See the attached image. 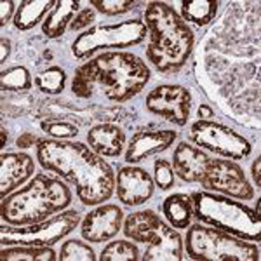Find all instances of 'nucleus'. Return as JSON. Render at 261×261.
Listing matches in <instances>:
<instances>
[{"label": "nucleus", "instance_id": "nucleus-1", "mask_svg": "<svg viewBox=\"0 0 261 261\" xmlns=\"http://www.w3.org/2000/svg\"><path fill=\"white\" fill-rule=\"evenodd\" d=\"M35 148L40 166L75 187L84 205L103 204L115 192L112 166L84 143L42 138Z\"/></svg>", "mask_w": 261, "mask_h": 261}, {"label": "nucleus", "instance_id": "nucleus-2", "mask_svg": "<svg viewBox=\"0 0 261 261\" xmlns=\"http://www.w3.org/2000/svg\"><path fill=\"white\" fill-rule=\"evenodd\" d=\"M150 75V68L140 56L125 50H110L75 70L71 92L81 99L125 103L145 89Z\"/></svg>", "mask_w": 261, "mask_h": 261}, {"label": "nucleus", "instance_id": "nucleus-3", "mask_svg": "<svg viewBox=\"0 0 261 261\" xmlns=\"http://www.w3.org/2000/svg\"><path fill=\"white\" fill-rule=\"evenodd\" d=\"M150 42L146 60L162 75H174L187 65L193 50L192 28L166 2H150L145 9Z\"/></svg>", "mask_w": 261, "mask_h": 261}, {"label": "nucleus", "instance_id": "nucleus-4", "mask_svg": "<svg viewBox=\"0 0 261 261\" xmlns=\"http://www.w3.org/2000/svg\"><path fill=\"white\" fill-rule=\"evenodd\" d=\"M71 202V190L63 181L39 172L27 187L2 199L0 216L7 225L27 226L63 213Z\"/></svg>", "mask_w": 261, "mask_h": 261}, {"label": "nucleus", "instance_id": "nucleus-5", "mask_svg": "<svg viewBox=\"0 0 261 261\" xmlns=\"http://www.w3.org/2000/svg\"><path fill=\"white\" fill-rule=\"evenodd\" d=\"M190 197L193 216L200 223L220 228L244 241H261V220L249 205L242 204L241 200L205 190L193 192Z\"/></svg>", "mask_w": 261, "mask_h": 261}, {"label": "nucleus", "instance_id": "nucleus-6", "mask_svg": "<svg viewBox=\"0 0 261 261\" xmlns=\"http://www.w3.org/2000/svg\"><path fill=\"white\" fill-rule=\"evenodd\" d=\"M124 235L133 242L146 244L143 261H179L183 259L185 242L178 230L162 221L153 211L133 213L124 221Z\"/></svg>", "mask_w": 261, "mask_h": 261}, {"label": "nucleus", "instance_id": "nucleus-7", "mask_svg": "<svg viewBox=\"0 0 261 261\" xmlns=\"http://www.w3.org/2000/svg\"><path fill=\"white\" fill-rule=\"evenodd\" d=\"M183 242L187 254L197 261H259V249L254 242L214 226H188Z\"/></svg>", "mask_w": 261, "mask_h": 261}, {"label": "nucleus", "instance_id": "nucleus-8", "mask_svg": "<svg viewBox=\"0 0 261 261\" xmlns=\"http://www.w3.org/2000/svg\"><path fill=\"white\" fill-rule=\"evenodd\" d=\"M148 37L143 19H125L113 24H94L77 37L71 53L77 60H87L98 53H110L140 45Z\"/></svg>", "mask_w": 261, "mask_h": 261}, {"label": "nucleus", "instance_id": "nucleus-9", "mask_svg": "<svg viewBox=\"0 0 261 261\" xmlns=\"http://www.w3.org/2000/svg\"><path fill=\"white\" fill-rule=\"evenodd\" d=\"M81 216L77 211H63L53 218L27 226H2L0 242L2 246H54L77 228Z\"/></svg>", "mask_w": 261, "mask_h": 261}, {"label": "nucleus", "instance_id": "nucleus-10", "mask_svg": "<svg viewBox=\"0 0 261 261\" xmlns=\"http://www.w3.org/2000/svg\"><path fill=\"white\" fill-rule=\"evenodd\" d=\"M190 141L199 148L213 151L230 161H244L251 155V143L237 130L226 127L220 122L197 120L190 127Z\"/></svg>", "mask_w": 261, "mask_h": 261}, {"label": "nucleus", "instance_id": "nucleus-11", "mask_svg": "<svg viewBox=\"0 0 261 261\" xmlns=\"http://www.w3.org/2000/svg\"><path fill=\"white\" fill-rule=\"evenodd\" d=\"M200 187L205 192L220 193L235 200L254 199V187L249 183L246 172L230 159H211L200 179Z\"/></svg>", "mask_w": 261, "mask_h": 261}, {"label": "nucleus", "instance_id": "nucleus-12", "mask_svg": "<svg viewBox=\"0 0 261 261\" xmlns=\"http://www.w3.org/2000/svg\"><path fill=\"white\" fill-rule=\"evenodd\" d=\"M145 108L176 125H187L192 112V94L178 84H164L148 92Z\"/></svg>", "mask_w": 261, "mask_h": 261}, {"label": "nucleus", "instance_id": "nucleus-13", "mask_svg": "<svg viewBox=\"0 0 261 261\" xmlns=\"http://www.w3.org/2000/svg\"><path fill=\"white\" fill-rule=\"evenodd\" d=\"M115 188L117 197L122 204L138 207L151 199L155 192V181L145 169L129 164L125 167H120L117 172Z\"/></svg>", "mask_w": 261, "mask_h": 261}, {"label": "nucleus", "instance_id": "nucleus-14", "mask_svg": "<svg viewBox=\"0 0 261 261\" xmlns=\"http://www.w3.org/2000/svg\"><path fill=\"white\" fill-rule=\"evenodd\" d=\"M124 213L117 204H99L82 220L81 233L87 242H108L122 230Z\"/></svg>", "mask_w": 261, "mask_h": 261}, {"label": "nucleus", "instance_id": "nucleus-15", "mask_svg": "<svg viewBox=\"0 0 261 261\" xmlns=\"http://www.w3.org/2000/svg\"><path fill=\"white\" fill-rule=\"evenodd\" d=\"M35 172V162L30 155L7 151L0 155V197L6 199L19 187H23Z\"/></svg>", "mask_w": 261, "mask_h": 261}, {"label": "nucleus", "instance_id": "nucleus-16", "mask_svg": "<svg viewBox=\"0 0 261 261\" xmlns=\"http://www.w3.org/2000/svg\"><path fill=\"white\" fill-rule=\"evenodd\" d=\"M176 141V130H140L130 138L125 150V162L138 164L166 151Z\"/></svg>", "mask_w": 261, "mask_h": 261}, {"label": "nucleus", "instance_id": "nucleus-17", "mask_svg": "<svg viewBox=\"0 0 261 261\" xmlns=\"http://www.w3.org/2000/svg\"><path fill=\"white\" fill-rule=\"evenodd\" d=\"M209 161L211 157L202 148L183 141L176 146L172 153V169L179 179L187 183H200Z\"/></svg>", "mask_w": 261, "mask_h": 261}, {"label": "nucleus", "instance_id": "nucleus-18", "mask_svg": "<svg viewBox=\"0 0 261 261\" xmlns=\"http://www.w3.org/2000/svg\"><path fill=\"white\" fill-rule=\"evenodd\" d=\"M87 143L101 157H119L125 146V133L119 125L98 124L87 133Z\"/></svg>", "mask_w": 261, "mask_h": 261}, {"label": "nucleus", "instance_id": "nucleus-19", "mask_svg": "<svg viewBox=\"0 0 261 261\" xmlns=\"http://www.w3.org/2000/svg\"><path fill=\"white\" fill-rule=\"evenodd\" d=\"M81 9V2L77 0H60L56 2L54 9L49 12L47 18L42 23V33L47 39H60L66 28H70V23L77 16Z\"/></svg>", "mask_w": 261, "mask_h": 261}, {"label": "nucleus", "instance_id": "nucleus-20", "mask_svg": "<svg viewBox=\"0 0 261 261\" xmlns=\"http://www.w3.org/2000/svg\"><path fill=\"white\" fill-rule=\"evenodd\" d=\"M54 0H23L16 11L14 27L21 32L32 30L54 9Z\"/></svg>", "mask_w": 261, "mask_h": 261}, {"label": "nucleus", "instance_id": "nucleus-21", "mask_svg": "<svg viewBox=\"0 0 261 261\" xmlns=\"http://www.w3.org/2000/svg\"><path fill=\"white\" fill-rule=\"evenodd\" d=\"M162 213L172 228H188L193 218L192 197L187 193H172L164 200Z\"/></svg>", "mask_w": 261, "mask_h": 261}, {"label": "nucleus", "instance_id": "nucleus-22", "mask_svg": "<svg viewBox=\"0 0 261 261\" xmlns=\"http://www.w3.org/2000/svg\"><path fill=\"white\" fill-rule=\"evenodd\" d=\"M220 4L216 0H192L181 4V18L185 23H193L197 27H205L214 19Z\"/></svg>", "mask_w": 261, "mask_h": 261}, {"label": "nucleus", "instance_id": "nucleus-23", "mask_svg": "<svg viewBox=\"0 0 261 261\" xmlns=\"http://www.w3.org/2000/svg\"><path fill=\"white\" fill-rule=\"evenodd\" d=\"M0 258L4 261H54L58 256L50 246H16L7 249L4 247L0 251Z\"/></svg>", "mask_w": 261, "mask_h": 261}, {"label": "nucleus", "instance_id": "nucleus-24", "mask_svg": "<svg viewBox=\"0 0 261 261\" xmlns=\"http://www.w3.org/2000/svg\"><path fill=\"white\" fill-rule=\"evenodd\" d=\"M33 82H35L37 89L42 91L44 94H61L66 87V71L61 66H49L44 71H40L33 79Z\"/></svg>", "mask_w": 261, "mask_h": 261}, {"label": "nucleus", "instance_id": "nucleus-25", "mask_svg": "<svg viewBox=\"0 0 261 261\" xmlns=\"http://www.w3.org/2000/svg\"><path fill=\"white\" fill-rule=\"evenodd\" d=\"M99 261H136L141 259V252L136 244L129 241H113L101 251Z\"/></svg>", "mask_w": 261, "mask_h": 261}, {"label": "nucleus", "instance_id": "nucleus-26", "mask_svg": "<svg viewBox=\"0 0 261 261\" xmlns=\"http://www.w3.org/2000/svg\"><path fill=\"white\" fill-rule=\"evenodd\" d=\"M32 84L33 79L27 66H11L0 73V86L4 91H28Z\"/></svg>", "mask_w": 261, "mask_h": 261}, {"label": "nucleus", "instance_id": "nucleus-27", "mask_svg": "<svg viewBox=\"0 0 261 261\" xmlns=\"http://www.w3.org/2000/svg\"><path fill=\"white\" fill-rule=\"evenodd\" d=\"M58 259L60 261H94V259H98V256L92 251V247H89V244L77 241V239H71V241H66L61 246Z\"/></svg>", "mask_w": 261, "mask_h": 261}, {"label": "nucleus", "instance_id": "nucleus-28", "mask_svg": "<svg viewBox=\"0 0 261 261\" xmlns=\"http://www.w3.org/2000/svg\"><path fill=\"white\" fill-rule=\"evenodd\" d=\"M40 127L44 133L53 136L54 140H73L79 134V127L66 120H47L42 122Z\"/></svg>", "mask_w": 261, "mask_h": 261}, {"label": "nucleus", "instance_id": "nucleus-29", "mask_svg": "<svg viewBox=\"0 0 261 261\" xmlns=\"http://www.w3.org/2000/svg\"><path fill=\"white\" fill-rule=\"evenodd\" d=\"M89 4L92 6V9L105 16L125 14V12L136 7V2H130V0H91Z\"/></svg>", "mask_w": 261, "mask_h": 261}, {"label": "nucleus", "instance_id": "nucleus-30", "mask_svg": "<svg viewBox=\"0 0 261 261\" xmlns=\"http://www.w3.org/2000/svg\"><path fill=\"white\" fill-rule=\"evenodd\" d=\"M153 172H155L153 181L161 190H171L174 187L176 172L172 169V164L167 159H157L153 164Z\"/></svg>", "mask_w": 261, "mask_h": 261}, {"label": "nucleus", "instance_id": "nucleus-31", "mask_svg": "<svg viewBox=\"0 0 261 261\" xmlns=\"http://www.w3.org/2000/svg\"><path fill=\"white\" fill-rule=\"evenodd\" d=\"M94 19H96V11L92 9V7H86V9L79 11L77 16L73 18V21L70 23V32H73V33L81 32L84 28L89 27Z\"/></svg>", "mask_w": 261, "mask_h": 261}, {"label": "nucleus", "instance_id": "nucleus-32", "mask_svg": "<svg viewBox=\"0 0 261 261\" xmlns=\"http://www.w3.org/2000/svg\"><path fill=\"white\" fill-rule=\"evenodd\" d=\"M16 2H12V0H4L2 4H0V27H6L7 23L11 21L12 14L16 16Z\"/></svg>", "mask_w": 261, "mask_h": 261}, {"label": "nucleus", "instance_id": "nucleus-33", "mask_svg": "<svg viewBox=\"0 0 261 261\" xmlns=\"http://www.w3.org/2000/svg\"><path fill=\"white\" fill-rule=\"evenodd\" d=\"M252 179H254L256 183V188H261V157L256 159L254 162H252Z\"/></svg>", "mask_w": 261, "mask_h": 261}, {"label": "nucleus", "instance_id": "nucleus-34", "mask_svg": "<svg viewBox=\"0 0 261 261\" xmlns=\"http://www.w3.org/2000/svg\"><path fill=\"white\" fill-rule=\"evenodd\" d=\"M0 47H2V54H0V63H6L7 58H9V54H11V40L6 39V37H2V39H0Z\"/></svg>", "mask_w": 261, "mask_h": 261}, {"label": "nucleus", "instance_id": "nucleus-35", "mask_svg": "<svg viewBox=\"0 0 261 261\" xmlns=\"http://www.w3.org/2000/svg\"><path fill=\"white\" fill-rule=\"evenodd\" d=\"M37 140L33 138V134L30 133H24V134H21V136L18 138V146L19 148H28V146H33V143H35Z\"/></svg>", "mask_w": 261, "mask_h": 261}, {"label": "nucleus", "instance_id": "nucleus-36", "mask_svg": "<svg viewBox=\"0 0 261 261\" xmlns=\"http://www.w3.org/2000/svg\"><path fill=\"white\" fill-rule=\"evenodd\" d=\"M197 113H199V117H200L199 120H209L211 117H214V110L209 107V105H200V108Z\"/></svg>", "mask_w": 261, "mask_h": 261}, {"label": "nucleus", "instance_id": "nucleus-37", "mask_svg": "<svg viewBox=\"0 0 261 261\" xmlns=\"http://www.w3.org/2000/svg\"><path fill=\"white\" fill-rule=\"evenodd\" d=\"M256 216L261 218V200H256V209H254Z\"/></svg>", "mask_w": 261, "mask_h": 261}, {"label": "nucleus", "instance_id": "nucleus-38", "mask_svg": "<svg viewBox=\"0 0 261 261\" xmlns=\"http://www.w3.org/2000/svg\"><path fill=\"white\" fill-rule=\"evenodd\" d=\"M6 141H7V134H6V130H2V146L6 145Z\"/></svg>", "mask_w": 261, "mask_h": 261}]
</instances>
